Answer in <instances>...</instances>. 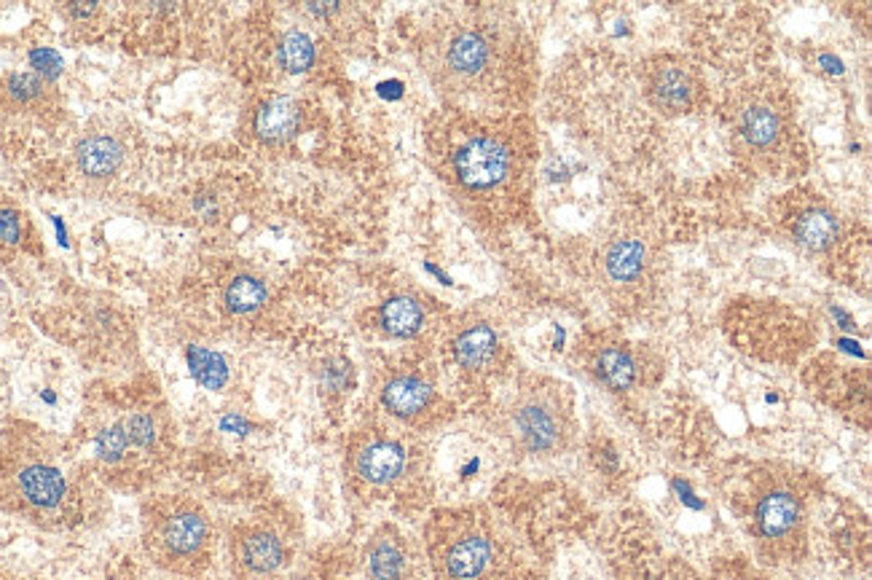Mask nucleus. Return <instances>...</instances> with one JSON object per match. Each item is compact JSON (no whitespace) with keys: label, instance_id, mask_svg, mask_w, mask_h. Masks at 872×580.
<instances>
[{"label":"nucleus","instance_id":"nucleus-1","mask_svg":"<svg viewBox=\"0 0 872 580\" xmlns=\"http://www.w3.org/2000/svg\"><path fill=\"white\" fill-rule=\"evenodd\" d=\"M91 473L119 492H143L175 460L167 401L149 387H121L86 408Z\"/></svg>","mask_w":872,"mask_h":580},{"label":"nucleus","instance_id":"nucleus-2","mask_svg":"<svg viewBox=\"0 0 872 580\" xmlns=\"http://www.w3.org/2000/svg\"><path fill=\"white\" fill-rule=\"evenodd\" d=\"M86 475L52 438L20 427L0 444V508L43 529L84 518Z\"/></svg>","mask_w":872,"mask_h":580},{"label":"nucleus","instance_id":"nucleus-3","mask_svg":"<svg viewBox=\"0 0 872 580\" xmlns=\"http://www.w3.org/2000/svg\"><path fill=\"white\" fill-rule=\"evenodd\" d=\"M427 76L451 100H470L497 87L505 46L494 24L481 17H451L435 24L422 44Z\"/></svg>","mask_w":872,"mask_h":580},{"label":"nucleus","instance_id":"nucleus-4","mask_svg":"<svg viewBox=\"0 0 872 580\" xmlns=\"http://www.w3.org/2000/svg\"><path fill=\"white\" fill-rule=\"evenodd\" d=\"M212 518L188 494H159L145 505L143 548L170 576H196L210 565Z\"/></svg>","mask_w":872,"mask_h":580},{"label":"nucleus","instance_id":"nucleus-5","mask_svg":"<svg viewBox=\"0 0 872 580\" xmlns=\"http://www.w3.org/2000/svg\"><path fill=\"white\" fill-rule=\"evenodd\" d=\"M444 178L465 197L500 191L519 173V145L513 130L491 124L454 127L444 143Z\"/></svg>","mask_w":872,"mask_h":580},{"label":"nucleus","instance_id":"nucleus-6","mask_svg":"<svg viewBox=\"0 0 872 580\" xmlns=\"http://www.w3.org/2000/svg\"><path fill=\"white\" fill-rule=\"evenodd\" d=\"M427 551L438 580H487L497 565L491 516L481 508H446L427 524Z\"/></svg>","mask_w":872,"mask_h":580},{"label":"nucleus","instance_id":"nucleus-7","mask_svg":"<svg viewBox=\"0 0 872 580\" xmlns=\"http://www.w3.org/2000/svg\"><path fill=\"white\" fill-rule=\"evenodd\" d=\"M508 433L526 455L554 457L567 451L575 423L562 384L545 376L526 382L508 406Z\"/></svg>","mask_w":872,"mask_h":580},{"label":"nucleus","instance_id":"nucleus-8","mask_svg":"<svg viewBox=\"0 0 872 580\" xmlns=\"http://www.w3.org/2000/svg\"><path fill=\"white\" fill-rule=\"evenodd\" d=\"M414 468V451L384 425H362L349 436L347 475L360 492L382 494L401 486Z\"/></svg>","mask_w":872,"mask_h":580},{"label":"nucleus","instance_id":"nucleus-9","mask_svg":"<svg viewBox=\"0 0 872 580\" xmlns=\"http://www.w3.org/2000/svg\"><path fill=\"white\" fill-rule=\"evenodd\" d=\"M752 533L767 546H792L803 540L806 527V497L789 475L771 473L754 486L749 503Z\"/></svg>","mask_w":872,"mask_h":580},{"label":"nucleus","instance_id":"nucleus-10","mask_svg":"<svg viewBox=\"0 0 872 580\" xmlns=\"http://www.w3.org/2000/svg\"><path fill=\"white\" fill-rule=\"evenodd\" d=\"M293 543L277 518L258 516L237 524L229 537L231 567L242 580H266L285 570Z\"/></svg>","mask_w":872,"mask_h":580},{"label":"nucleus","instance_id":"nucleus-11","mask_svg":"<svg viewBox=\"0 0 872 580\" xmlns=\"http://www.w3.org/2000/svg\"><path fill=\"white\" fill-rule=\"evenodd\" d=\"M63 116V100L54 81L39 70L9 73L0 81V119L28 124V130H52Z\"/></svg>","mask_w":872,"mask_h":580},{"label":"nucleus","instance_id":"nucleus-12","mask_svg":"<svg viewBox=\"0 0 872 580\" xmlns=\"http://www.w3.org/2000/svg\"><path fill=\"white\" fill-rule=\"evenodd\" d=\"M127 140L110 127H89L70 149V169L86 191H102L127 169Z\"/></svg>","mask_w":872,"mask_h":580},{"label":"nucleus","instance_id":"nucleus-13","mask_svg":"<svg viewBox=\"0 0 872 580\" xmlns=\"http://www.w3.org/2000/svg\"><path fill=\"white\" fill-rule=\"evenodd\" d=\"M735 132L749 154L767 158L782 154L792 140L789 113L778 106L773 91L752 89L735 111Z\"/></svg>","mask_w":872,"mask_h":580},{"label":"nucleus","instance_id":"nucleus-14","mask_svg":"<svg viewBox=\"0 0 872 580\" xmlns=\"http://www.w3.org/2000/svg\"><path fill=\"white\" fill-rule=\"evenodd\" d=\"M379 406L386 417L408 427H425L440 417L444 398L419 371H392L379 387Z\"/></svg>","mask_w":872,"mask_h":580},{"label":"nucleus","instance_id":"nucleus-15","mask_svg":"<svg viewBox=\"0 0 872 580\" xmlns=\"http://www.w3.org/2000/svg\"><path fill=\"white\" fill-rule=\"evenodd\" d=\"M644 91H647L650 102L655 111L679 116L693 111L698 95V81L693 67L677 59H661V63L647 67V78H644Z\"/></svg>","mask_w":872,"mask_h":580},{"label":"nucleus","instance_id":"nucleus-16","mask_svg":"<svg viewBox=\"0 0 872 580\" xmlns=\"http://www.w3.org/2000/svg\"><path fill=\"white\" fill-rule=\"evenodd\" d=\"M448 350H451L454 363L465 374H487L500 363L502 336L489 320L472 317V320H465L462 326L454 328Z\"/></svg>","mask_w":872,"mask_h":580},{"label":"nucleus","instance_id":"nucleus-17","mask_svg":"<svg viewBox=\"0 0 872 580\" xmlns=\"http://www.w3.org/2000/svg\"><path fill=\"white\" fill-rule=\"evenodd\" d=\"M301 130V108L293 97L269 95L253 108L250 132L266 149H280L291 143Z\"/></svg>","mask_w":872,"mask_h":580},{"label":"nucleus","instance_id":"nucleus-18","mask_svg":"<svg viewBox=\"0 0 872 580\" xmlns=\"http://www.w3.org/2000/svg\"><path fill=\"white\" fill-rule=\"evenodd\" d=\"M411 554L405 537L395 527H382L366 546V570L371 580H405Z\"/></svg>","mask_w":872,"mask_h":580},{"label":"nucleus","instance_id":"nucleus-19","mask_svg":"<svg viewBox=\"0 0 872 580\" xmlns=\"http://www.w3.org/2000/svg\"><path fill=\"white\" fill-rule=\"evenodd\" d=\"M792 237H795L797 245L810 250V253H827L840 240L838 212L827 207L825 201H810L795 212Z\"/></svg>","mask_w":872,"mask_h":580},{"label":"nucleus","instance_id":"nucleus-20","mask_svg":"<svg viewBox=\"0 0 872 580\" xmlns=\"http://www.w3.org/2000/svg\"><path fill=\"white\" fill-rule=\"evenodd\" d=\"M427 322L425 304L411 293H395L379 307V328L392 339H414Z\"/></svg>","mask_w":872,"mask_h":580},{"label":"nucleus","instance_id":"nucleus-21","mask_svg":"<svg viewBox=\"0 0 872 580\" xmlns=\"http://www.w3.org/2000/svg\"><path fill=\"white\" fill-rule=\"evenodd\" d=\"M593 374L604 387H610L612 393H623L631 390L639 380V363L634 352L623 344L601 347L593 358Z\"/></svg>","mask_w":872,"mask_h":580},{"label":"nucleus","instance_id":"nucleus-22","mask_svg":"<svg viewBox=\"0 0 872 580\" xmlns=\"http://www.w3.org/2000/svg\"><path fill=\"white\" fill-rule=\"evenodd\" d=\"M30 240H35L28 216L14 199L0 191V261H14L28 253Z\"/></svg>","mask_w":872,"mask_h":580},{"label":"nucleus","instance_id":"nucleus-23","mask_svg":"<svg viewBox=\"0 0 872 580\" xmlns=\"http://www.w3.org/2000/svg\"><path fill=\"white\" fill-rule=\"evenodd\" d=\"M647 245L642 240H615L604 253V272L612 283H634L647 266Z\"/></svg>","mask_w":872,"mask_h":580},{"label":"nucleus","instance_id":"nucleus-24","mask_svg":"<svg viewBox=\"0 0 872 580\" xmlns=\"http://www.w3.org/2000/svg\"><path fill=\"white\" fill-rule=\"evenodd\" d=\"M224 302H226V309H229L231 315H239V317L253 315L269 302V288L263 280L255 277V274H248V272L237 274V277H231L229 285H226Z\"/></svg>","mask_w":872,"mask_h":580},{"label":"nucleus","instance_id":"nucleus-25","mask_svg":"<svg viewBox=\"0 0 872 580\" xmlns=\"http://www.w3.org/2000/svg\"><path fill=\"white\" fill-rule=\"evenodd\" d=\"M277 59L287 73H306L315 65V44L301 30H287L280 39Z\"/></svg>","mask_w":872,"mask_h":580},{"label":"nucleus","instance_id":"nucleus-26","mask_svg":"<svg viewBox=\"0 0 872 580\" xmlns=\"http://www.w3.org/2000/svg\"><path fill=\"white\" fill-rule=\"evenodd\" d=\"M188 365H192V374L196 376V382L205 384L210 390H220L229 380V365L226 360L218 355V352L210 350H196L192 347L188 350Z\"/></svg>","mask_w":872,"mask_h":580}]
</instances>
